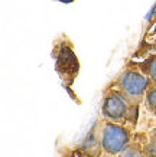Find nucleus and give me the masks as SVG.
Returning <instances> with one entry per match:
<instances>
[{"label":"nucleus","instance_id":"obj_1","mask_svg":"<svg viewBox=\"0 0 156 157\" xmlns=\"http://www.w3.org/2000/svg\"><path fill=\"white\" fill-rule=\"evenodd\" d=\"M130 144V133L127 128L116 123L104 124L101 131V147L110 156H117Z\"/></svg>","mask_w":156,"mask_h":157},{"label":"nucleus","instance_id":"obj_6","mask_svg":"<svg viewBox=\"0 0 156 157\" xmlns=\"http://www.w3.org/2000/svg\"><path fill=\"white\" fill-rule=\"evenodd\" d=\"M146 105L152 113L156 114V85L150 90H147L146 92Z\"/></svg>","mask_w":156,"mask_h":157},{"label":"nucleus","instance_id":"obj_5","mask_svg":"<svg viewBox=\"0 0 156 157\" xmlns=\"http://www.w3.org/2000/svg\"><path fill=\"white\" fill-rule=\"evenodd\" d=\"M145 150L139 143H130L123 151L118 154V157H143Z\"/></svg>","mask_w":156,"mask_h":157},{"label":"nucleus","instance_id":"obj_3","mask_svg":"<svg viewBox=\"0 0 156 157\" xmlns=\"http://www.w3.org/2000/svg\"><path fill=\"white\" fill-rule=\"evenodd\" d=\"M129 100L123 95L122 91H111L103 101V115L111 121H122L129 113Z\"/></svg>","mask_w":156,"mask_h":157},{"label":"nucleus","instance_id":"obj_4","mask_svg":"<svg viewBox=\"0 0 156 157\" xmlns=\"http://www.w3.org/2000/svg\"><path fill=\"white\" fill-rule=\"evenodd\" d=\"M139 67L142 69V72L150 79L153 84H156V53L150 55L146 61H143L142 63H139Z\"/></svg>","mask_w":156,"mask_h":157},{"label":"nucleus","instance_id":"obj_7","mask_svg":"<svg viewBox=\"0 0 156 157\" xmlns=\"http://www.w3.org/2000/svg\"><path fill=\"white\" fill-rule=\"evenodd\" d=\"M145 153L147 157H156V138L147 143V146L145 147Z\"/></svg>","mask_w":156,"mask_h":157},{"label":"nucleus","instance_id":"obj_8","mask_svg":"<svg viewBox=\"0 0 156 157\" xmlns=\"http://www.w3.org/2000/svg\"><path fill=\"white\" fill-rule=\"evenodd\" d=\"M110 157H116V156H110Z\"/></svg>","mask_w":156,"mask_h":157},{"label":"nucleus","instance_id":"obj_2","mask_svg":"<svg viewBox=\"0 0 156 157\" xmlns=\"http://www.w3.org/2000/svg\"><path fill=\"white\" fill-rule=\"evenodd\" d=\"M149 84L150 79L145 74H140L139 71H133V69L126 71L118 79V88L130 104L139 102L142 100L147 92Z\"/></svg>","mask_w":156,"mask_h":157}]
</instances>
